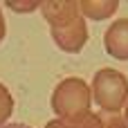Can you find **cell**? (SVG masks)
<instances>
[{
	"label": "cell",
	"mask_w": 128,
	"mask_h": 128,
	"mask_svg": "<svg viewBox=\"0 0 128 128\" xmlns=\"http://www.w3.org/2000/svg\"><path fill=\"white\" fill-rule=\"evenodd\" d=\"M90 101H92L90 86L79 76H68L54 88L50 106L58 119L74 122L76 117H81L83 112L90 110Z\"/></svg>",
	"instance_id": "obj_1"
},
{
	"label": "cell",
	"mask_w": 128,
	"mask_h": 128,
	"mask_svg": "<svg viewBox=\"0 0 128 128\" xmlns=\"http://www.w3.org/2000/svg\"><path fill=\"white\" fill-rule=\"evenodd\" d=\"M92 99L106 112H119L128 104V79L124 72L104 68L92 79Z\"/></svg>",
	"instance_id": "obj_2"
},
{
	"label": "cell",
	"mask_w": 128,
	"mask_h": 128,
	"mask_svg": "<svg viewBox=\"0 0 128 128\" xmlns=\"http://www.w3.org/2000/svg\"><path fill=\"white\" fill-rule=\"evenodd\" d=\"M52 38L54 43L58 45V50L63 52H70V54H76L86 47L88 38H90V32H88V25H86V18L79 16L74 22H70L68 27L63 29H52Z\"/></svg>",
	"instance_id": "obj_3"
},
{
	"label": "cell",
	"mask_w": 128,
	"mask_h": 128,
	"mask_svg": "<svg viewBox=\"0 0 128 128\" xmlns=\"http://www.w3.org/2000/svg\"><path fill=\"white\" fill-rule=\"evenodd\" d=\"M40 14L52 29H63L81 16L76 0H45L40 2Z\"/></svg>",
	"instance_id": "obj_4"
},
{
	"label": "cell",
	"mask_w": 128,
	"mask_h": 128,
	"mask_svg": "<svg viewBox=\"0 0 128 128\" xmlns=\"http://www.w3.org/2000/svg\"><path fill=\"white\" fill-rule=\"evenodd\" d=\"M104 45H106V52H108L112 58L128 61V18L115 20V22L106 29V34H104Z\"/></svg>",
	"instance_id": "obj_5"
},
{
	"label": "cell",
	"mask_w": 128,
	"mask_h": 128,
	"mask_svg": "<svg viewBox=\"0 0 128 128\" xmlns=\"http://www.w3.org/2000/svg\"><path fill=\"white\" fill-rule=\"evenodd\" d=\"M117 7H119V0H81L79 2L81 16L90 20H106L117 11Z\"/></svg>",
	"instance_id": "obj_6"
},
{
	"label": "cell",
	"mask_w": 128,
	"mask_h": 128,
	"mask_svg": "<svg viewBox=\"0 0 128 128\" xmlns=\"http://www.w3.org/2000/svg\"><path fill=\"white\" fill-rule=\"evenodd\" d=\"M11 112H14V97L9 94L7 86L0 81V126L7 124V119L11 117Z\"/></svg>",
	"instance_id": "obj_7"
},
{
	"label": "cell",
	"mask_w": 128,
	"mask_h": 128,
	"mask_svg": "<svg viewBox=\"0 0 128 128\" xmlns=\"http://www.w3.org/2000/svg\"><path fill=\"white\" fill-rule=\"evenodd\" d=\"M68 124H70L72 128H104L99 112H92V110L83 112L81 117H76L74 122H68Z\"/></svg>",
	"instance_id": "obj_8"
},
{
	"label": "cell",
	"mask_w": 128,
	"mask_h": 128,
	"mask_svg": "<svg viewBox=\"0 0 128 128\" xmlns=\"http://www.w3.org/2000/svg\"><path fill=\"white\" fill-rule=\"evenodd\" d=\"M99 117H101V124L104 128H128L124 117L119 112H106V110H99Z\"/></svg>",
	"instance_id": "obj_9"
},
{
	"label": "cell",
	"mask_w": 128,
	"mask_h": 128,
	"mask_svg": "<svg viewBox=\"0 0 128 128\" xmlns=\"http://www.w3.org/2000/svg\"><path fill=\"white\" fill-rule=\"evenodd\" d=\"M9 9H14V11H36V9H40V2L38 0H27V2H22V0H7L4 2Z\"/></svg>",
	"instance_id": "obj_10"
},
{
	"label": "cell",
	"mask_w": 128,
	"mask_h": 128,
	"mask_svg": "<svg viewBox=\"0 0 128 128\" xmlns=\"http://www.w3.org/2000/svg\"><path fill=\"white\" fill-rule=\"evenodd\" d=\"M45 128H72V126L68 122H63V119H52V122H47Z\"/></svg>",
	"instance_id": "obj_11"
},
{
	"label": "cell",
	"mask_w": 128,
	"mask_h": 128,
	"mask_svg": "<svg viewBox=\"0 0 128 128\" xmlns=\"http://www.w3.org/2000/svg\"><path fill=\"white\" fill-rule=\"evenodd\" d=\"M4 34H7V25H4V16H2V11H0V43L4 40Z\"/></svg>",
	"instance_id": "obj_12"
},
{
	"label": "cell",
	"mask_w": 128,
	"mask_h": 128,
	"mask_svg": "<svg viewBox=\"0 0 128 128\" xmlns=\"http://www.w3.org/2000/svg\"><path fill=\"white\" fill-rule=\"evenodd\" d=\"M0 128H32V126H27V124H2Z\"/></svg>",
	"instance_id": "obj_13"
},
{
	"label": "cell",
	"mask_w": 128,
	"mask_h": 128,
	"mask_svg": "<svg viewBox=\"0 0 128 128\" xmlns=\"http://www.w3.org/2000/svg\"><path fill=\"white\" fill-rule=\"evenodd\" d=\"M124 122H126V126H128V104H126V117H124Z\"/></svg>",
	"instance_id": "obj_14"
}]
</instances>
